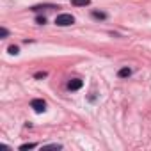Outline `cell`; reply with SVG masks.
Returning a JSON list of instances; mask_svg holds the SVG:
<instances>
[{
    "mask_svg": "<svg viewBox=\"0 0 151 151\" xmlns=\"http://www.w3.org/2000/svg\"><path fill=\"white\" fill-rule=\"evenodd\" d=\"M55 23H57L59 27H68V25H73V23H75V18H73L71 14L64 13V14H59V16L55 18Z\"/></svg>",
    "mask_w": 151,
    "mask_h": 151,
    "instance_id": "6da1fadb",
    "label": "cell"
},
{
    "mask_svg": "<svg viewBox=\"0 0 151 151\" xmlns=\"http://www.w3.org/2000/svg\"><path fill=\"white\" fill-rule=\"evenodd\" d=\"M30 107H32L36 112H45V110H46V101H45V100H32V101H30Z\"/></svg>",
    "mask_w": 151,
    "mask_h": 151,
    "instance_id": "7a4b0ae2",
    "label": "cell"
},
{
    "mask_svg": "<svg viewBox=\"0 0 151 151\" xmlns=\"http://www.w3.org/2000/svg\"><path fill=\"white\" fill-rule=\"evenodd\" d=\"M82 86H84V82H82L80 78H73V80H69V84H68L69 91H78Z\"/></svg>",
    "mask_w": 151,
    "mask_h": 151,
    "instance_id": "3957f363",
    "label": "cell"
},
{
    "mask_svg": "<svg viewBox=\"0 0 151 151\" xmlns=\"http://www.w3.org/2000/svg\"><path fill=\"white\" fill-rule=\"evenodd\" d=\"M71 4L77 6V7H82V6H89L91 0H71Z\"/></svg>",
    "mask_w": 151,
    "mask_h": 151,
    "instance_id": "277c9868",
    "label": "cell"
},
{
    "mask_svg": "<svg viewBox=\"0 0 151 151\" xmlns=\"http://www.w3.org/2000/svg\"><path fill=\"white\" fill-rule=\"evenodd\" d=\"M117 75H119L121 78H126V77H130V75H132V69L130 68H123V69H119Z\"/></svg>",
    "mask_w": 151,
    "mask_h": 151,
    "instance_id": "5b68a950",
    "label": "cell"
},
{
    "mask_svg": "<svg viewBox=\"0 0 151 151\" xmlns=\"http://www.w3.org/2000/svg\"><path fill=\"white\" fill-rule=\"evenodd\" d=\"M41 9H59V7L55 6H34L32 7V11H41Z\"/></svg>",
    "mask_w": 151,
    "mask_h": 151,
    "instance_id": "8992f818",
    "label": "cell"
},
{
    "mask_svg": "<svg viewBox=\"0 0 151 151\" xmlns=\"http://www.w3.org/2000/svg\"><path fill=\"white\" fill-rule=\"evenodd\" d=\"M93 16H94L96 20H105V18H107V14H105V13H100V11H93Z\"/></svg>",
    "mask_w": 151,
    "mask_h": 151,
    "instance_id": "52a82bcc",
    "label": "cell"
},
{
    "mask_svg": "<svg viewBox=\"0 0 151 151\" xmlns=\"http://www.w3.org/2000/svg\"><path fill=\"white\" fill-rule=\"evenodd\" d=\"M9 53H11V55H18V53H20V48L13 45V46H9Z\"/></svg>",
    "mask_w": 151,
    "mask_h": 151,
    "instance_id": "ba28073f",
    "label": "cell"
},
{
    "mask_svg": "<svg viewBox=\"0 0 151 151\" xmlns=\"http://www.w3.org/2000/svg\"><path fill=\"white\" fill-rule=\"evenodd\" d=\"M32 147H36V144H34V142H30V144H22V146H20V149H22V151H25V149H32Z\"/></svg>",
    "mask_w": 151,
    "mask_h": 151,
    "instance_id": "9c48e42d",
    "label": "cell"
},
{
    "mask_svg": "<svg viewBox=\"0 0 151 151\" xmlns=\"http://www.w3.org/2000/svg\"><path fill=\"white\" fill-rule=\"evenodd\" d=\"M36 23L45 25V23H46V18H45V16H37V18H36Z\"/></svg>",
    "mask_w": 151,
    "mask_h": 151,
    "instance_id": "30bf717a",
    "label": "cell"
},
{
    "mask_svg": "<svg viewBox=\"0 0 151 151\" xmlns=\"http://www.w3.org/2000/svg\"><path fill=\"white\" fill-rule=\"evenodd\" d=\"M43 149H60L59 144H50V146H43Z\"/></svg>",
    "mask_w": 151,
    "mask_h": 151,
    "instance_id": "8fae6325",
    "label": "cell"
},
{
    "mask_svg": "<svg viewBox=\"0 0 151 151\" xmlns=\"http://www.w3.org/2000/svg\"><path fill=\"white\" fill-rule=\"evenodd\" d=\"M7 36H9L7 29H4V27H2V29H0V37H7Z\"/></svg>",
    "mask_w": 151,
    "mask_h": 151,
    "instance_id": "7c38bea8",
    "label": "cell"
},
{
    "mask_svg": "<svg viewBox=\"0 0 151 151\" xmlns=\"http://www.w3.org/2000/svg\"><path fill=\"white\" fill-rule=\"evenodd\" d=\"M46 77V71H39V73H36V78H45Z\"/></svg>",
    "mask_w": 151,
    "mask_h": 151,
    "instance_id": "4fadbf2b",
    "label": "cell"
}]
</instances>
